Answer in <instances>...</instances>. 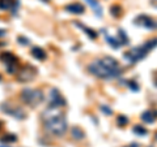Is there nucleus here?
I'll use <instances>...</instances> for the list:
<instances>
[{"label":"nucleus","instance_id":"1","mask_svg":"<svg viewBox=\"0 0 157 147\" xmlns=\"http://www.w3.org/2000/svg\"><path fill=\"white\" fill-rule=\"evenodd\" d=\"M42 121L45 129L52 135H63L67 131L68 124L66 120L64 113L58 108V107H50L43 111L42 113Z\"/></svg>","mask_w":157,"mask_h":147},{"label":"nucleus","instance_id":"2","mask_svg":"<svg viewBox=\"0 0 157 147\" xmlns=\"http://www.w3.org/2000/svg\"><path fill=\"white\" fill-rule=\"evenodd\" d=\"M88 70L98 78L110 80V78H115L121 74L122 68L114 57L104 56L90 63L89 66H88Z\"/></svg>","mask_w":157,"mask_h":147},{"label":"nucleus","instance_id":"3","mask_svg":"<svg viewBox=\"0 0 157 147\" xmlns=\"http://www.w3.org/2000/svg\"><path fill=\"white\" fill-rule=\"evenodd\" d=\"M156 46H157V38L149 39V41H147L144 45L134 47V48H131L130 51H127L124 53V57L130 63H137V61H140L141 59H144L147 55H148V52L153 50Z\"/></svg>","mask_w":157,"mask_h":147},{"label":"nucleus","instance_id":"4","mask_svg":"<svg viewBox=\"0 0 157 147\" xmlns=\"http://www.w3.org/2000/svg\"><path fill=\"white\" fill-rule=\"evenodd\" d=\"M20 96H21V100L25 103V104L30 106V107L39 106L43 102V98H45L43 92L39 89H30V87L22 89Z\"/></svg>","mask_w":157,"mask_h":147},{"label":"nucleus","instance_id":"5","mask_svg":"<svg viewBox=\"0 0 157 147\" xmlns=\"http://www.w3.org/2000/svg\"><path fill=\"white\" fill-rule=\"evenodd\" d=\"M2 111L6 112L7 115L14 117V119H20V120L25 119V116H26L21 107L11 104V103H3V104H2Z\"/></svg>","mask_w":157,"mask_h":147},{"label":"nucleus","instance_id":"6","mask_svg":"<svg viewBox=\"0 0 157 147\" xmlns=\"http://www.w3.org/2000/svg\"><path fill=\"white\" fill-rule=\"evenodd\" d=\"M0 60H2L4 64H6V68L9 73H14L17 69V57L13 55L12 52H4L0 55Z\"/></svg>","mask_w":157,"mask_h":147},{"label":"nucleus","instance_id":"7","mask_svg":"<svg viewBox=\"0 0 157 147\" xmlns=\"http://www.w3.org/2000/svg\"><path fill=\"white\" fill-rule=\"evenodd\" d=\"M36 74H37L36 68L32 65H26L17 73V80L20 82H30L36 77Z\"/></svg>","mask_w":157,"mask_h":147},{"label":"nucleus","instance_id":"8","mask_svg":"<svg viewBox=\"0 0 157 147\" xmlns=\"http://www.w3.org/2000/svg\"><path fill=\"white\" fill-rule=\"evenodd\" d=\"M48 102H50V107H64L66 100L63 95L60 94V91L58 89H51L50 95H48Z\"/></svg>","mask_w":157,"mask_h":147},{"label":"nucleus","instance_id":"9","mask_svg":"<svg viewBox=\"0 0 157 147\" xmlns=\"http://www.w3.org/2000/svg\"><path fill=\"white\" fill-rule=\"evenodd\" d=\"M135 23L139 26H143V27H147V29H153L157 26V23L152 20L151 17L145 16V14H141V16H137L135 18Z\"/></svg>","mask_w":157,"mask_h":147},{"label":"nucleus","instance_id":"10","mask_svg":"<svg viewBox=\"0 0 157 147\" xmlns=\"http://www.w3.org/2000/svg\"><path fill=\"white\" fill-rule=\"evenodd\" d=\"M18 5V0H0V9L2 11H14V8Z\"/></svg>","mask_w":157,"mask_h":147},{"label":"nucleus","instance_id":"11","mask_svg":"<svg viewBox=\"0 0 157 147\" xmlns=\"http://www.w3.org/2000/svg\"><path fill=\"white\" fill-rule=\"evenodd\" d=\"M66 11L75 13V14H81V13H84V7H82L80 3H72L66 7Z\"/></svg>","mask_w":157,"mask_h":147},{"label":"nucleus","instance_id":"12","mask_svg":"<svg viewBox=\"0 0 157 147\" xmlns=\"http://www.w3.org/2000/svg\"><path fill=\"white\" fill-rule=\"evenodd\" d=\"M157 117V112L156 111H145L143 115H141V120H143L144 122H148V124H151V122H153L156 120Z\"/></svg>","mask_w":157,"mask_h":147},{"label":"nucleus","instance_id":"13","mask_svg":"<svg viewBox=\"0 0 157 147\" xmlns=\"http://www.w3.org/2000/svg\"><path fill=\"white\" fill-rule=\"evenodd\" d=\"M32 55L37 59V60H45L46 59V52L42 50L41 47H34L32 50Z\"/></svg>","mask_w":157,"mask_h":147},{"label":"nucleus","instance_id":"14","mask_svg":"<svg viewBox=\"0 0 157 147\" xmlns=\"http://www.w3.org/2000/svg\"><path fill=\"white\" fill-rule=\"evenodd\" d=\"M86 2H88V4H89V5L96 11L97 16H101V11H102V9H101V7H100V4H98L97 0H86Z\"/></svg>","mask_w":157,"mask_h":147},{"label":"nucleus","instance_id":"15","mask_svg":"<svg viewBox=\"0 0 157 147\" xmlns=\"http://www.w3.org/2000/svg\"><path fill=\"white\" fill-rule=\"evenodd\" d=\"M72 137H73L75 139H81L82 137H84V133H82V130H81V129L73 128V129H72Z\"/></svg>","mask_w":157,"mask_h":147},{"label":"nucleus","instance_id":"16","mask_svg":"<svg viewBox=\"0 0 157 147\" xmlns=\"http://www.w3.org/2000/svg\"><path fill=\"white\" fill-rule=\"evenodd\" d=\"M134 133L137 135H145L147 134V129L144 126H140V125H135L134 126Z\"/></svg>","mask_w":157,"mask_h":147},{"label":"nucleus","instance_id":"17","mask_svg":"<svg viewBox=\"0 0 157 147\" xmlns=\"http://www.w3.org/2000/svg\"><path fill=\"white\" fill-rule=\"evenodd\" d=\"M16 139H17V137L13 134H7V135H4V138H2L3 142H14Z\"/></svg>","mask_w":157,"mask_h":147},{"label":"nucleus","instance_id":"18","mask_svg":"<svg viewBox=\"0 0 157 147\" xmlns=\"http://www.w3.org/2000/svg\"><path fill=\"white\" fill-rule=\"evenodd\" d=\"M80 27H81V29H84V30L86 31V34H88V35H89L90 38H96V37H97V34H96L94 31H93L92 29H86L85 26H82V25H80Z\"/></svg>","mask_w":157,"mask_h":147},{"label":"nucleus","instance_id":"19","mask_svg":"<svg viewBox=\"0 0 157 147\" xmlns=\"http://www.w3.org/2000/svg\"><path fill=\"white\" fill-rule=\"evenodd\" d=\"M127 117H124V116H121V117H118V124H121V125H126L127 124Z\"/></svg>","mask_w":157,"mask_h":147},{"label":"nucleus","instance_id":"20","mask_svg":"<svg viewBox=\"0 0 157 147\" xmlns=\"http://www.w3.org/2000/svg\"><path fill=\"white\" fill-rule=\"evenodd\" d=\"M127 147H139V145H137V143H132V145H130V146H127Z\"/></svg>","mask_w":157,"mask_h":147},{"label":"nucleus","instance_id":"21","mask_svg":"<svg viewBox=\"0 0 157 147\" xmlns=\"http://www.w3.org/2000/svg\"><path fill=\"white\" fill-rule=\"evenodd\" d=\"M4 35H6V31H4V30H0V37H4Z\"/></svg>","mask_w":157,"mask_h":147},{"label":"nucleus","instance_id":"22","mask_svg":"<svg viewBox=\"0 0 157 147\" xmlns=\"http://www.w3.org/2000/svg\"><path fill=\"white\" fill-rule=\"evenodd\" d=\"M43 2H45V3H46V2H48V0H43Z\"/></svg>","mask_w":157,"mask_h":147},{"label":"nucleus","instance_id":"23","mask_svg":"<svg viewBox=\"0 0 157 147\" xmlns=\"http://www.w3.org/2000/svg\"><path fill=\"white\" fill-rule=\"evenodd\" d=\"M0 128H2V122H0Z\"/></svg>","mask_w":157,"mask_h":147},{"label":"nucleus","instance_id":"24","mask_svg":"<svg viewBox=\"0 0 157 147\" xmlns=\"http://www.w3.org/2000/svg\"><path fill=\"white\" fill-rule=\"evenodd\" d=\"M0 147H7V146H0Z\"/></svg>","mask_w":157,"mask_h":147},{"label":"nucleus","instance_id":"25","mask_svg":"<svg viewBox=\"0 0 157 147\" xmlns=\"http://www.w3.org/2000/svg\"><path fill=\"white\" fill-rule=\"evenodd\" d=\"M0 80H2V77H0Z\"/></svg>","mask_w":157,"mask_h":147}]
</instances>
